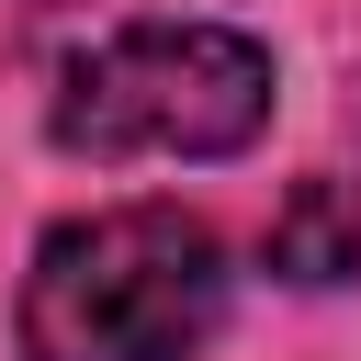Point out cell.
<instances>
[{
    "mask_svg": "<svg viewBox=\"0 0 361 361\" xmlns=\"http://www.w3.org/2000/svg\"><path fill=\"white\" fill-rule=\"evenodd\" d=\"M271 271L305 282V293L350 282V271H361V192H350V180H293L282 214H271Z\"/></svg>",
    "mask_w": 361,
    "mask_h": 361,
    "instance_id": "3",
    "label": "cell"
},
{
    "mask_svg": "<svg viewBox=\"0 0 361 361\" xmlns=\"http://www.w3.org/2000/svg\"><path fill=\"white\" fill-rule=\"evenodd\" d=\"M45 124L68 158H237L271 124V56L214 23H124L56 79Z\"/></svg>",
    "mask_w": 361,
    "mask_h": 361,
    "instance_id": "2",
    "label": "cell"
},
{
    "mask_svg": "<svg viewBox=\"0 0 361 361\" xmlns=\"http://www.w3.org/2000/svg\"><path fill=\"white\" fill-rule=\"evenodd\" d=\"M226 327V248L180 203H113L34 248L23 361H192Z\"/></svg>",
    "mask_w": 361,
    "mask_h": 361,
    "instance_id": "1",
    "label": "cell"
}]
</instances>
